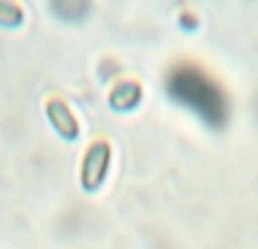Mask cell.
Here are the masks:
<instances>
[{"label":"cell","mask_w":258,"mask_h":249,"mask_svg":"<svg viewBox=\"0 0 258 249\" xmlns=\"http://www.w3.org/2000/svg\"><path fill=\"white\" fill-rule=\"evenodd\" d=\"M141 100V84L136 80H122L109 93V104L118 111H129Z\"/></svg>","instance_id":"3"},{"label":"cell","mask_w":258,"mask_h":249,"mask_svg":"<svg viewBox=\"0 0 258 249\" xmlns=\"http://www.w3.org/2000/svg\"><path fill=\"white\" fill-rule=\"evenodd\" d=\"M21 21H23L21 5L9 3V0H0V25L14 27V25H21Z\"/></svg>","instance_id":"4"},{"label":"cell","mask_w":258,"mask_h":249,"mask_svg":"<svg viewBox=\"0 0 258 249\" xmlns=\"http://www.w3.org/2000/svg\"><path fill=\"white\" fill-rule=\"evenodd\" d=\"M45 113H48V120L52 122V127L57 129L63 138H68V141L77 138L80 125H77L75 116H73L71 107H68L61 98H48V102H45Z\"/></svg>","instance_id":"2"},{"label":"cell","mask_w":258,"mask_h":249,"mask_svg":"<svg viewBox=\"0 0 258 249\" xmlns=\"http://www.w3.org/2000/svg\"><path fill=\"white\" fill-rule=\"evenodd\" d=\"M109 165H111V145L107 138H95L84 152L80 170V181L84 191H98L107 179Z\"/></svg>","instance_id":"1"}]
</instances>
